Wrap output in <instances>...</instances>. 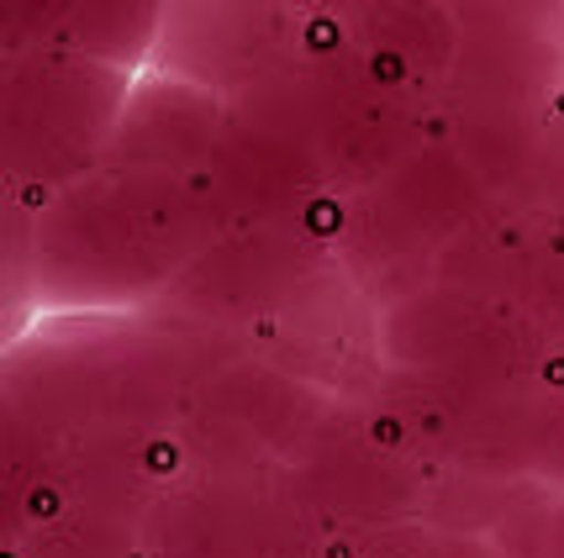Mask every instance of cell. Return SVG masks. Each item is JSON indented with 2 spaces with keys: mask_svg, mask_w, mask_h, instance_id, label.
Instances as JSON below:
<instances>
[{
  "mask_svg": "<svg viewBox=\"0 0 564 558\" xmlns=\"http://www.w3.org/2000/svg\"><path fill=\"white\" fill-rule=\"evenodd\" d=\"M491 195L496 190L480 164L443 132L380 185L354 195L348 238L338 253L365 264H406L417 253H443L491 206Z\"/></svg>",
  "mask_w": 564,
  "mask_h": 558,
  "instance_id": "obj_4",
  "label": "cell"
},
{
  "mask_svg": "<svg viewBox=\"0 0 564 558\" xmlns=\"http://www.w3.org/2000/svg\"><path fill=\"white\" fill-rule=\"evenodd\" d=\"M191 395L196 406L191 416H180V448H196L206 469H264L317 427V390L253 359L217 369Z\"/></svg>",
  "mask_w": 564,
  "mask_h": 558,
  "instance_id": "obj_7",
  "label": "cell"
},
{
  "mask_svg": "<svg viewBox=\"0 0 564 558\" xmlns=\"http://www.w3.org/2000/svg\"><path fill=\"white\" fill-rule=\"evenodd\" d=\"M148 558H317V522L291 480L264 469H206L153 495L143 511Z\"/></svg>",
  "mask_w": 564,
  "mask_h": 558,
  "instance_id": "obj_3",
  "label": "cell"
},
{
  "mask_svg": "<svg viewBox=\"0 0 564 558\" xmlns=\"http://www.w3.org/2000/svg\"><path fill=\"white\" fill-rule=\"evenodd\" d=\"M138 69L64 43L17 48L6 64V179L17 200L43 206L111 158Z\"/></svg>",
  "mask_w": 564,
  "mask_h": 558,
  "instance_id": "obj_2",
  "label": "cell"
},
{
  "mask_svg": "<svg viewBox=\"0 0 564 558\" xmlns=\"http://www.w3.org/2000/svg\"><path fill=\"white\" fill-rule=\"evenodd\" d=\"M227 122H232V100H221L217 90H206L196 79H180V74L148 64L132 79V96L122 106L106 164L196 179L221 147Z\"/></svg>",
  "mask_w": 564,
  "mask_h": 558,
  "instance_id": "obj_8",
  "label": "cell"
},
{
  "mask_svg": "<svg viewBox=\"0 0 564 558\" xmlns=\"http://www.w3.org/2000/svg\"><path fill=\"white\" fill-rule=\"evenodd\" d=\"M221 238L196 179L100 164L37 206L26 269L53 316H132Z\"/></svg>",
  "mask_w": 564,
  "mask_h": 558,
  "instance_id": "obj_1",
  "label": "cell"
},
{
  "mask_svg": "<svg viewBox=\"0 0 564 558\" xmlns=\"http://www.w3.org/2000/svg\"><path fill=\"white\" fill-rule=\"evenodd\" d=\"M295 43V0H170L148 64L196 79L221 100H243L291 64Z\"/></svg>",
  "mask_w": 564,
  "mask_h": 558,
  "instance_id": "obj_5",
  "label": "cell"
},
{
  "mask_svg": "<svg viewBox=\"0 0 564 558\" xmlns=\"http://www.w3.org/2000/svg\"><path fill=\"white\" fill-rule=\"evenodd\" d=\"M301 11H354V6H365V0H295Z\"/></svg>",
  "mask_w": 564,
  "mask_h": 558,
  "instance_id": "obj_11",
  "label": "cell"
},
{
  "mask_svg": "<svg viewBox=\"0 0 564 558\" xmlns=\"http://www.w3.org/2000/svg\"><path fill=\"white\" fill-rule=\"evenodd\" d=\"M338 248L312 232L306 211L253 227H232L200 253L196 264L174 280L164 295L170 306H185L191 316H270L285 311L291 295L327 269ZM180 311V316H185Z\"/></svg>",
  "mask_w": 564,
  "mask_h": 558,
  "instance_id": "obj_6",
  "label": "cell"
},
{
  "mask_svg": "<svg viewBox=\"0 0 564 558\" xmlns=\"http://www.w3.org/2000/svg\"><path fill=\"white\" fill-rule=\"evenodd\" d=\"M344 17L359 43L391 53L412 74L448 90V79L459 69V48H465V17L454 0H365Z\"/></svg>",
  "mask_w": 564,
  "mask_h": 558,
  "instance_id": "obj_9",
  "label": "cell"
},
{
  "mask_svg": "<svg viewBox=\"0 0 564 558\" xmlns=\"http://www.w3.org/2000/svg\"><path fill=\"white\" fill-rule=\"evenodd\" d=\"M164 6L170 0H69L48 43H64V48L122 64V69H148Z\"/></svg>",
  "mask_w": 564,
  "mask_h": 558,
  "instance_id": "obj_10",
  "label": "cell"
}]
</instances>
